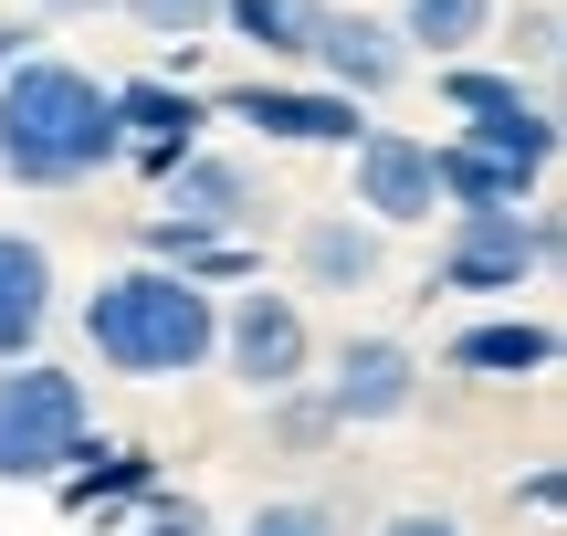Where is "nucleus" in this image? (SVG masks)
<instances>
[{
    "mask_svg": "<svg viewBox=\"0 0 567 536\" xmlns=\"http://www.w3.org/2000/svg\"><path fill=\"white\" fill-rule=\"evenodd\" d=\"M116 158V95L84 63L32 53L21 74H0V179L21 189H74Z\"/></svg>",
    "mask_w": 567,
    "mask_h": 536,
    "instance_id": "1",
    "label": "nucleus"
},
{
    "mask_svg": "<svg viewBox=\"0 0 567 536\" xmlns=\"http://www.w3.org/2000/svg\"><path fill=\"white\" fill-rule=\"evenodd\" d=\"M221 337V295H200L189 274L126 264L84 295V348L105 358L116 379H189Z\"/></svg>",
    "mask_w": 567,
    "mask_h": 536,
    "instance_id": "2",
    "label": "nucleus"
},
{
    "mask_svg": "<svg viewBox=\"0 0 567 536\" xmlns=\"http://www.w3.org/2000/svg\"><path fill=\"white\" fill-rule=\"evenodd\" d=\"M74 453H84V379L53 358L0 369V484H63Z\"/></svg>",
    "mask_w": 567,
    "mask_h": 536,
    "instance_id": "3",
    "label": "nucleus"
},
{
    "mask_svg": "<svg viewBox=\"0 0 567 536\" xmlns=\"http://www.w3.org/2000/svg\"><path fill=\"white\" fill-rule=\"evenodd\" d=\"M442 105L463 116V147H484V158H505V168H526V179H547V158H557V116H547V105H536L515 74L452 63V74H442Z\"/></svg>",
    "mask_w": 567,
    "mask_h": 536,
    "instance_id": "4",
    "label": "nucleus"
},
{
    "mask_svg": "<svg viewBox=\"0 0 567 536\" xmlns=\"http://www.w3.org/2000/svg\"><path fill=\"white\" fill-rule=\"evenodd\" d=\"M210 358H221L231 379H243L252 400H284L305 379V358H316V337H305V316H295V295H264V285H243L221 306V337H210Z\"/></svg>",
    "mask_w": 567,
    "mask_h": 536,
    "instance_id": "5",
    "label": "nucleus"
},
{
    "mask_svg": "<svg viewBox=\"0 0 567 536\" xmlns=\"http://www.w3.org/2000/svg\"><path fill=\"white\" fill-rule=\"evenodd\" d=\"M547 252H557V221H536V210H452L442 285L452 295H515Z\"/></svg>",
    "mask_w": 567,
    "mask_h": 536,
    "instance_id": "6",
    "label": "nucleus"
},
{
    "mask_svg": "<svg viewBox=\"0 0 567 536\" xmlns=\"http://www.w3.org/2000/svg\"><path fill=\"white\" fill-rule=\"evenodd\" d=\"M347 179H358V221L368 231H410L442 210V179H431V137H400V126H368L347 147Z\"/></svg>",
    "mask_w": 567,
    "mask_h": 536,
    "instance_id": "7",
    "label": "nucleus"
},
{
    "mask_svg": "<svg viewBox=\"0 0 567 536\" xmlns=\"http://www.w3.org/2000/svg\"><path fill=\"white\" fill-rule=\"evenodd\" d=\"M105 95H116V158H137L147 179H168V168H179L189 147H200V116H210V105L189 95L179 74H147V84H105Z\"/></svg>",
    "mask_w": 567,
    "mask_h": 536,
    "instance_id": "8",
    "label": "nucleus"
},
{
    "mask_svg": "<svg viewBox=\"0 0 567 536\" xmlns=\"http://www.w3.org/2000/svg\"><path fill=\"white\" fill-rule=\"evenodd\" d=\"M410 400H421V358L400 337H347L316 411H326V432H347V421H400Z\"/></svg>",
    "mask_w": 567,
    "mask_h": 536,
    "instance_id": "9",
    "label": "nucleus"
},
{
    "mask_svg": "<svg viewBox=\"0 0 567 536\" xmlns=\"http://www.w3.org/2000/svg\"><path fill=\"white\" fill-rule=\"evenodd\" d=\"M158 221L168 231H200V243H231V231L252 221V210H264V189H252V168L243 158H221V147H189L179 168H168L158 179Z\"/></svg>",
    "mask_w": 567,
    "mask_h": 536,
    "instance_id": "10",
    "label": "nucleus"
},
{
    "mask_svg": "<svg viewBox=\"0 0 567 536\" xmlns=\"http://www.w3.org/2000/svg\"><path fill=\"white\" fill-rule=\"evenodd\" d=\"M231 116L243 126H264V137H284V147H358L368 137V105H347V95H326V84H231Z\"/></svg>",
    "mask_w": 567,
    "mask_h": 536,
    "instance_id": "11",
    "label": "nucleus"
},
{
    "mask_svg": "<svg viewBox=\"0 0 567 536\" xmlns=\"http://www.w3.org/2000/svg\"><path fill=\"white\" fill-rule=\"evenodd\" d=\"M305 53L326 63V95H347V105H368V95H389V84L410 74V53H400V32L389 21H368V11H326L316 21V42Z\"/></svg>",
    "mask_w": 567,
    "mask_h": 536,
    "instance_id": "12",
    "label": "nucleus"
},
{
    "mask_svg": "<svg viewBox=\"0 0 567 536\" xmlns=\"http://www.w3.org/2000/svg\"><path fill=\"white\" fill-rule=\"evenodd\" d=\"M42 327H53V252L32 231H0V369H21Z\"/></svg>",
    "mask_w": 567,
    "mask_h": 536,
    "instance_id": "13",
    "label": "nucleus"
},
{
    "mask_svg": "<svg viewBox=\"0 0 567 536\" xmlns=\"http://www.w3.org/2000/svg\"><path fill=\"white\" fill-rule=\"evenodd\" d=\"M452 369H463V379H536V369H557V327H536V316L463 327V337H452Z\"/></svg>",
    "mask_w": 567,
    "mask_h": 536,
    "instance_id": "14",
    "label": "nucleus"
},
{
    "mask_svg": "<svg viewBox=\"0 0 567 536\" xmlns=\"http://www.w3.org/2000/svg\"><path fill=\"white\" fill-rule=\"evenodd\" d=\"M295 264H305V285H316V295H358V285H379V231L347 221V210H326V221H305Z\"/></svg>",
    "mask_w": 567,
    "mask_h": 536,
    "instance_id": "15",
    "label": "nucleus"
},
{
    "mask_svg": "<svg viewBox=\"0 0 567 536\" xmlns=\"http://www.w3.org/2000/svg\"><path fill=\"white\" fill-rule=\"evenodd\" d=\"M431 179H442V210H526V168H505V158H484V147H463V137H442L431 147Z\"/></svg>",
    "mask_w": 567,
    "mask_h": 536,
    "instance_id": "16",
    "label": "nucleus"
},
{
    "mask_svg": "<svg viewBox=\"0 0 567 536\" xmlns=\"http://www.w3.org/2000/svg\"><path fill=\"white\" fill-rule=\"evenodd\" d=\"M116 495H158V453H137V442H84V453L63 463V505L95 516V505H116Z\"/></svg>",
    "mask_w": 567,
    "mask_h": 536,
    "instance_id": "17",
    "label": "nucleus"
},
{
    "mask_svg": "<svg viewBox=\"0 0 567 536\" xmlns=\"http://www.w3.org/2000/svg\"><path fill=\"white\" fill-rule=\"evenodd\" d=\"M221 21L252 42V53H274V63H295L305 42H316V21H326V0H221Z\"/></svg>",
    "mask_w": 567,
    "mask_h": 536,
    "instance_id": "18",
    "label": "nucleus"
},
{
    "mask_svg": "<svg viewBox=\"0 0 567 536\" xmlns=\"http://www.w3.org/2000/svg\"><path fill=\"white\" fill-rule=\"evenodd\" d=\"M494 32V0H400V53L431 42V53H463V42Z\"/></svg>",
    "mask_w": 567,
    "mask_h": 536,
    "instance_id": "19",
    "label": "nucleus"
},
{
    "mask_svg": "<svg viewBox=\"0 0 567 536\" xmlns=\"http://www.w3.org/2000/svg\"><path fill=\"white\" fill-rule=\"evenodd\" d=\"M126 21H137V32H158L168 53H189V42L210 32V21H221V0H116Z\"/></svg>",
    "mask_w": 567,
    "mask_h": 536,
    "instance_id": "20",
    "label": "nucleus"
},
{
    "mask_svg": "<svg viewBox=\"0 0 567 536\" xmlns=\"http://www.w3.org/2000/svg\"><path fill=\"white\" fill-rule=\"evenodd\" d=\"M243 536H337V505H316V495H264Z\"/></svg>",
    "mask_w": 567,
    "mask_h": 536,
    "instance_id": "21",
    "label": "nucleus"
},
{
    "mask_svg": "<svg viewBox=\"0 0 567 536\" xmlns=\"http://www.w3.org/2000/svg\"><path fill=\"white\" fill-rule=\"evenodd\" d=\"M147 536H210V516L189 495H147Z\"/></svg>",
    "mask_w": 567,
    "mask_h": 536,
    "instance_id": "22",
    "label": "nucleus"
},
{
    "mask_svg": "<svg viewBox=\"0 0 567 536\" xmlns=\"http://www.w3.org/2000/svg\"><path fill=\"white\" fill-rule=\"evenodd\" d=\"M526 63H557V11H526V42H515Z\"/></svg>",
    "mask_w": 567,
    "mask_h": 536,
    "instance_id": "23",
    "label": "nucleus"
},
{
    "mask_svg": "<svg viewBox=\"0 0 567 536\" xmlns=\"http://www.w3.org/2000/svg\"><path fill=\"white\" fill-rule=\"evenodd\" d=\"M32 42H42L32 21H0V74H21V63H32Z\"/></svg>",
    "mask_w": 567,
    "mask_h": 536,
    "instance_id": "24",
    "label": "nucleus"
},
{
    "mask_svg": "<svg viewBox=\"0 0 567 536\" xmlns=\"http://www.w3.org/2000/svg\"><path fill=\"white\" fill-rule=\"evenodd\" d=\"M379 536H463V526H452V516H421V505H410V516H389Z\"/></svg>",
    "mask_w": 567,
    "mask_h": 536,
    "instance_id": "25",
    "label": "nucleus"
},
{
    "mask_svg": "<svg viewBox=\"0 0 567 536\" xmlns=\"http://www.w3.org/2000/svg\"><path fill=\"white\" fill-rule=\"evenodd\" d=\"M32 11H53V21H63V11H105V0H32Z\"/></svg>",
    "mask_w": 567,
    "mask_h": 536,
    "instance_id": "26",
    "label": "nucleus"
}]
</instances>
